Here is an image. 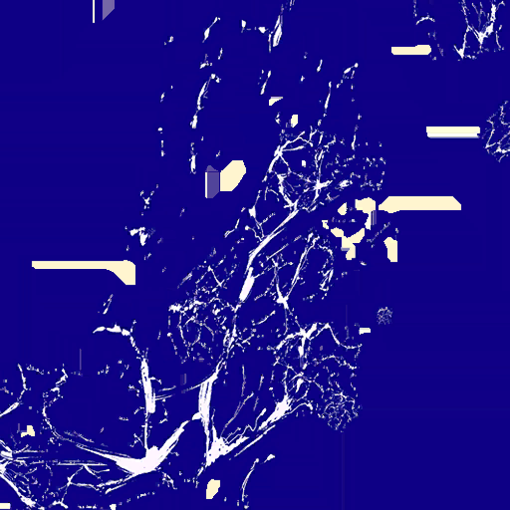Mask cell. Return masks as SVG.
Here are the masks:
<instances>
[{
	"instance_id": "6da1fadb",
	"label": "cell",
	"mask_w": 510,
	"mask_h": 510,
	"mask_svg": "<svg viewBox=\"0 0 510 510\" xmlns=\"http://www.w3.org/2000/svg\"><path fill=\"white\" fill-rule=\"evenodd\" d=\"M181 433V431L177 432L172 438H170L166 444L163 446L162 449H156L153 448L151 449L145 458L143 459H130V458H118L113 457V459L116 463L121 466L122 468L126 469L127 471L131 472L134 475L142 474L146 472H150L153 470L162 460L167 457L170 449L172 448L173 443L178 436V434Z\"/></svg>"
},
{
	"instance_id": "7a4b0ae2",
	"label": "cell",
	"mask_w": 510,
	"mask_h": 510,
	"mask_svg": "<svg viewBox=\"0 0 510 510\" xmlns=\"http://www.w3.org/2000/svg\"><path fill=\"white\" fill-rule=\"evenodd\" d=\"M216 379V374H213L209 379H207L201 387L200 392V401H199V418L204 422L206 434L208 435V425H209V406L211 401V393L212 386Z\"/></svg>"
},
{
	"instance_id": "3957f363",
	"label": "cell",
	"mask_w": 510,
	"mask_h": 510,
	"mask_svg": "<svg viewBox=\"0 0 510 510\" xmlns=\"http://www.w3.org/2000/svg\"><path fill=\"white\" fill-rule=\"evenodd\" d=\"M233 448H235V444L229 446L222 438L217 437L216 433L213 430V441L211 443V448L208 451L207 456H206L207 465L214 462L217 459V458H219L220 456H223V455L230 453Z\"/></svg>"
},
{
	"instance_id": "277c9868",
	"label": "cell",
	"mask_w": 510,
	"mask_h": 510,
	"mask_svg": "<svg viewBox=\"0 0 510 510\" xmlns=\"http://www.w3.org/2000/svg\"><path fill=\"white\" fill-rule=\"evenodd\" d=\"M144 371H143V382H144V389H145V392H146V399H147V408L150 412H153V409H154V402H153V391H152V385H151V381H150V378H149V373H148V369L146 368L145 366V362H144Z\"/></svg>"
},
{
	"instance_id": "5b68a950",
	"label": "cell",
	"mask_w": 510,
	"mask_h": 510,
	"mask_svg": "<svg viewBox=\"0 0 510 510\" xmlns=\"http://www.w3.org/2000/svg\"><path fill=\"white\" fill-rule=\"evenodd\" d=\"M287 408H288V406H287V405H286L285 401L281 402V403H280V404L278 405V407L276 408L275 411H274V412L272 413V416H271V417H270V418H269V419H268V420H267V421L265 422V424H264V425L262 426V428H263L264 426H266V425H268V424H271L272 422H274V421L278 420V419H279V418H280V417L282 416V414H283V413L285 412V409H286Z\"/></svg>"
},
{
	"instance_id": "8992f818",
	"label": "cell",
	"mask_w": 510,
	"mask_h": 510,
	"mask_svg": "<svg viewBox=\"0 0 510 510\" xmlns=\"http://www.w3.org/2000/svg\"><path fill=\"white\" fill-rule=\"evenodd\" d=\"M219 486H220V482L219 481H216V480H211L208 484H207V488H206V498L207 499H210V498H213V496L217 493L218 489H219Z\"/></svg>"
}]
</instances>
